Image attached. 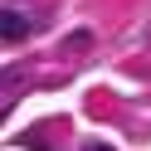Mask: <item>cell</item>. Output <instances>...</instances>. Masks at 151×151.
I'll list each match as a JSON object with an SVG mask.
<instances>
[{
  "mask_svg": "<svg viewBox=\"0 0 151 151\" xmlns=\"http://www.w3.org/2000/svg\"><path fill=\"white\" fill-rule=\"evenodd\" d=\"M24 34H29V20H24V15L0 10V39H24Z\"/></svg>",
  "mask_w": 151,
  "mask_h": 151,
  "instance_id": "1",
  "label": "cell"
},
{
  "mask_svg": "<svg viewBox=\"0 0 151 151\" xmlns=\"http://www.w3.org/2000/svg\"><path fill=\"white\" fill-rule=\"evenodd\" d=\"M83 151H112V146H98V141H93V146H83Z\"/></svg>",
  "mask_w": 151,
  "mask_h": 151,
  "instance_id": "2",
  "label": "cell"
}]
</instances>
